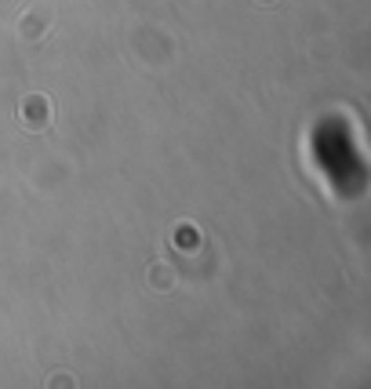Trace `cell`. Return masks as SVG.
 Returning <instances> with one entry per match:
<instances>
[{
	"instance_id": "6da1fadb",
	"label": "cell",
	"mask_w": 371,
	"mask_h": 389,
	"mask_svg": "<svg viewBox=\"0 0 371 389\" xmlns=\"http://www.w3.org/2000/svg\"><path fill=\"white\" fill-rule=\"evenodd\" d=\"M19 121H22L26 128H33V131L48 128V124H51V106H48V98L29 95V98L22 102V110H19Z\"/></svg>"
}]
</instances>
